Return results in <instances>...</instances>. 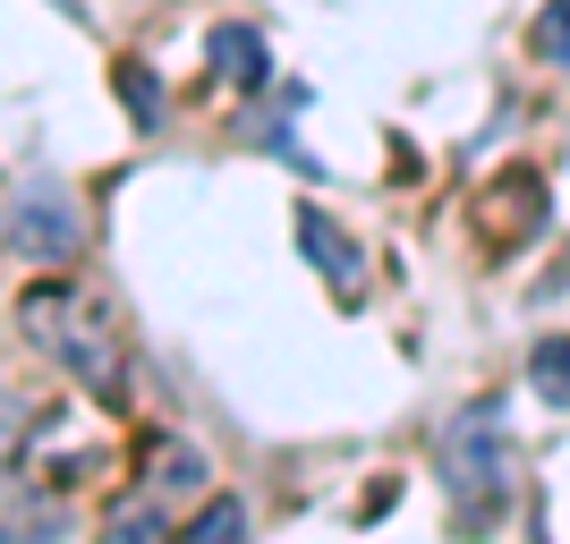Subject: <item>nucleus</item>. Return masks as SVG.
<instances>
[{"label": "nucleus", "mask_w": 570, "mask_h": 544, "mask_svg": "<svg viewBox=\"0 0 570 544\" xmlns=\"http://www.w3.org/2000/svg\"><path fill=\"white\" fill-rule=\"evenodd\" d=\"M205 60H214L222 86H264V77H273V51H264L256 26H214V34H205Z\"/></svg>", "instance_id": "6"}, {"label": "nucleus", "mask_w": 570, "mask_h": 544, "mask_svg": "<svg viewBox=\"0 0 570 544\" xmlns=\"http://www.w3.org/2000/svg\"><path fill=\"white\" fill-rule=\"evenodd\" d=\"M51 536H60V511L0 459V544H51Z\"/></svg>", "instance_id": "5"}, {"label": "nucleus", "mask_w": 570, "mask_h": 544, "mask_svg": "<svg viewBox=\"0 0 570 544\" xmlns=\"http://www.w3.org/2000/svg\"><path fill=\"white\" fill-rule=\"evenodd\" d=\"M26 434H35V417H26L18 400H0V459H9V451H18Z\"/></svg>", "instance_id": "13"}, {"label": "nucleus", "mask_w": 570, "mask_h": 544, "mask_svg": "<svg viewBox=\"0 0 570 544\" xmlns=\"http://www.w3.org/2000/svg\"><path fill=\"white\" fill-rule=\"evenodd\" d=\"M179 544H247V511H238L230 494H214L205 511H196V527H188Z\"/></svg>", "instance_id": "9"}, {"label": "nucleus", "mask_w": 570, "mask_h": 544, "mask_svg": "<svg viewBox=\"0 0 570 544\" xmlns=\"http://www.w3.org/2000/svg\"><path fill=\"white\" fill-rule=\"evenodd\" d=\"M537 51H546V60H570V0H553L546 18H537Z\"/></svg>", "instance_id": "11"}, {"label": "nucleus", "mask_w": 570, "mask_h": 544, "mask_svg": "<svg viewBox=\"0 0 570 544\" xmlns=\"http://www.w3.org/2000/svg\"><path fill=\"white\" fill-rule=\"evenodd\" d=\"M145 476H154V494H196L205 485V451H188L179 434H154L145 443Z\"/></svg>", "instance_id": "7"}, {"label": "nucleus", "mask_w": 570, "mask_h": 544, "mask_svg": "<svg viewBox=\"0 0 570 544\" xmlns=\"http://www.w3.org/2000/svg\"><path fill=\"white\" fill-rule=\"evenodd\" d=\"M119 102L137 111V128H154V119H163V86H154V69L128 60V69H119Z\"/></svg>", "instance_id": "10"}, {"label": "nucleus", "mask_w": 570, "mask_h": 544, "mask_svg": "<svg viewBox=\"0 0 570 544\" xmlns=\"http://www.w3.org/2000/svg\"><path fill=\"white\" fill-rule=\"evenodd\" d=\"M111 544H163L154 511H119V520H111Z\"/></svg>", "instance_id": "12"}, {"label": "nucleus", "mask_w": 570, "mask_h": 544, "mask_svg": "<svg viewBox=\"0 0 570 544\" xmlns=\"http://www.w3.org/2000/svg\"><path fill=\"white\" fill-rule=\"evenodd\" d=\"M502 476H511V451H502V417L485 400L469 408V417H452L443 426V485H452L460 502H476V520L494 511Z\"/></svg>", "instance_id": "2"}, {"label": "nucleus", "mask_w": 570, "mask_h": 544, "mask_svg": "<svg viewBox=\"0 0 570 544\" xmlns=\"http://www.w3.org/2000/svg\"><path fill=\"white\" fill-rule=\"evenodd\" d=\"M18 324H26V340H35L43 357H60V375L95 392V408L128 417V340H119V324L86 298V289L35 281L18 298Z\"/></svg>", "instance_id": "1"}, {"label": "nucleus", "mask_w": 570, "mask_h": 544, "mask_svg": "<svg viewBox=\"0 0 570 544\" xmlns=\"http://www.w3.org/2000/svg\"><path fill=\"white\" fill-rule=\"evenodd\" d=\"M528 383H537V400H546V408H570V340H562V332H546V340L528 349Z\"/></svg>", "instance_id": "8"}, {"label": "nucleus", "mask_w": 570, "mask_h": 544, "mask_svg": "<svg viewBox=\"0 0 570 544\" xmlns=\"http://www.w3.org/2000/svg\"><path fill=\"white\" fill-rule=\"evenodd\" d=\"M298 247H307V264L324 273V289H333L341 307H357V298H366V256H357L350 230H333V214H324V205H298Z\"/></svg>", "instance_id": "4"}, {"label": "nucleus", "mask_w": 570, "mask_h": 544, "mask_svg": "<svg viewBox=\"0 0 570 544\" xmlns=\"http://www.w3.org/2000/svg\"><path fill=\"white\" fill-rule=\"evenodd\" d=\"M9 247H18L26 264H69L77 247H86V221H77L69 188H26L18 205H9Z\"/></svg>", "instance_id": "3"}]
</instances>
